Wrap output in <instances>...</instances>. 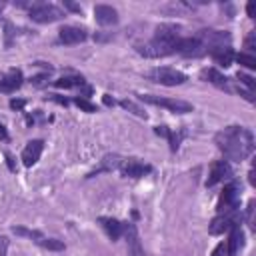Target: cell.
<instances>
[{"mask_svg":"<svg viewBox=\"0 0 256 256\" xmlns=\"http://www.w3.org/2000/svg\"><path fill=\"white\" fill-rule=\"evenodd\" d=\"M216 146L228 160L242 162L254 152V134L244 126H228L214 136Z\"/></svg>","mask_w":256,"mask_h":256,"instance_id":"cell-1","label":"cell"},{"mask_svg":"<svg viewBox=\"0 0 256 256\" xmlns=\"http://www.w3.org/2000/svg\"><path fill=\"white\" fill-rule=\"evenodd\" d=\"M148 78L156 84H162V86H178V84H184L188 80V76L176 68H154L148 72Z\"/></svg>","mask_w":256,"mask_h":256,"instance_id":"cell-2","label":"cell"},{"mask_svg":"<svg viewBox=\"0 0 256 256\" xmlns=\"http://www.w3.org/2000/svg\"><path fill=\"white\" fill-rule=\"evenodd\" d=\"M30 18L34 22H40V24H50V22L62 20L64 18V12L58 6H54V4L38 2V4H32L30 6Z\"/></svg>","mask_w":256,"mask_h":256,"instance_id":"cell-3","label":"cell"},{"mask_svg":"<svg viewBox=\"0 0 256 256\" xmlns=\"http://www.w3.org/2000/svg\"><path fill=\"white\" fill-rule=\"evenodd\" d=\"M140 100H144V102H148V104H154V106L168 108L170 112H176V114H186V112H192V104H188V102H184V100L160 98V96H154V94H140Z\"/></svg>","mask_w":256,"mask_h":256,"instance_id":"cell-4","label":"cell"},{"mask_svg":"<svg viewBox=\"0 0 256 256\" xmlns=\"http://www.w3.org/2000/svg\"><path fill=\"white\" fill-rule=\"evenodd\" d=\"M238 202H240V184L238 182H230L224 186L222 194H220V200H218V212L224 214V212H234L238 208Z\"/></svg>","mask_w":256,"mask_h":256,"instance_id":"cell-5","label":"cell"},{"mask_svg":"<svg viewBox=\"0 0 256 256\" xmlns=\"http://www.w3.org/2000/svg\"><path fill=\"white\" fill-rule=\"evenodd\" d=\"M200 44L204 48L214 50V48H224V46H230V34L228 32H222V30H200L198 36Z\"/></svg>","mask_w":256,"mask_h":256,"instance_id":"cell-6","label":"cell"},{"mask_svg":"<svg viewBox=\"0 0 256 256\" xmlns=\"http://www.w3.org/2000/svg\"><path fill=\"white\" fill-rule=\"evenodd\" d=\"M136 52L142 54V56H146V58H162V56L174 54V46L152 38L150 42H140V44H136Z\"/></svg>","mask_w":256,"mask_h":256,"instance_id":"cell-7","label":"cell"},{"mask_svg":"<svg viewBox=\"0 0 256 256\" xmlns=\"http://www.w3.org/2000/svg\"><path fill=\"white\" fill-rule=\"evenodd\" d=\"M14 232L20 234V236L30 238L32 242H36L42 248H48V250H64V242H60L56 238H48V236H44L38 230H28V228H22V226H14Z\"/></svg>","mask_w":256,"mask_h":256,"instance_id":"cell-8","label":"cell"},{"mask_svg":"<svg viewBox=\"0 0 256 256\" xmlns=\"http://www.w3.org/2000/svg\"><path fill=\"white\" fill-rule=\"evenodd\" d=\"M174 52H178L182 56H200L206 50L196 36H190V38H178L174 42Z\"/></svg>","mask_w":256,"mask_h":256,"instance_id":"cell-9","label":"cell"},{"mask_svg":"<svg viewBox=\"0 0 256 256\" xmlns=\"http://www.w3.org/2000/svg\"><path fill=\"white\" fill-rule=\"evenodd\" d=\"M120 172L128 178H142V176L152 172V166H148V164H144L136 158H124L122 164H120Z\"/></svg>","mask_w":256,"mask_h":256,"instance_id":"cell-10","label":"cell"},{"mask_svg":"<svg viewBox=\"0 0 256 256\" xmlns=\"http://www.w3.org/2000/svg\"><path fill=\"white\" fill-rule=\"evenodd\" d=\"M230 178H232V168H230L228 160H216L212 164V168H210L206 186H214V184L224 182V180H230Z\"/></svg>","mask_w":256,"mask_h":256,"instance_id":"cell-11","label":"cell"},{"mask_svg":"<svg viewBox=\"0 0 256 256\" xmlns=\"http://www.w3.org/2000/svg\"><path fill=\"white\" fill-rule=\"evenodd\" d=\"M122 234H126V246H128V256H144L140 238H138V230L132 222L122 224Z\"/></svg>","mask_w":256,"mask_h":256,"instance_id":"cell-12","label":"cell"},{"mask_svg":"<svg viewBox=\"0 0 256 256\" xmlns=\"http://www.w3.org/2000/svg\"><path fill=\"white\" fill-rule=\"evenodd\" d=\"M58 38L62 44H80L88 38V32L78 26H62L58 30Z\"/></svg>","mask_w":256,"mask_h":256,"instance_id":"cell-13","label":"cell"},{"mask_svg":"<svg viewBox=\"0 0 256 256\" xmlns=\"http://www.w3.org/2000/svg\"><path fill=\"white\" fill-rule=\"evenodd\" d=\"M236 212V210H234ZM234 212H224V214H220V216H216L212 222H210V226H208V232L210 234H224L226 230H230L234 224H238V220H236V214Z\"/></svg>","mask_w":256,"mask_h":256,"instance_id":"cell-14","label":"cell"},{"mask_svg":"<svg viewBox=\"0 0 256 256\" xmlns=\"http://www.w3.org/2000/svg\"><path fill=\"white\" fill-rule=\"evenodd\" d=\"M22 82H24V76H22V72L18 70V68H14V70H10V72H6L4 76H0V92H14V90H18L20 86H22Z\"/></svg>","mask_w":256,"mask_h":256,"instance_id":"cell-15","label":"cell"},{"mask_svg":"<svg viewBox=\"0 0 256 256\" xmlns=\"http://www.w3.org/2000/svg\"><path fill=\"white\" fill-rule=\"evenodd\" d=\"M42 150H44V142L42 140H30L26 144V148L22 150V162H24V166L36 164L38 158H40V154H42Z\"/></svg>","mask_w":256,"mask_h":256,"instance_id":"cell-16","label":"cell"},{"mask_svg":"<svg viewBox=\"0 0 256 256\" xmlns=\"http://www.w3.org/2000/svg\"><path fill=\"white\" fill-rule=\"evenodd\" d=\"M94 16H96V22L102 24V26H110V24L118 22V12L112 6H106V4L94 6Z\"/></svg>","mask_w":256,"mask_h":256,"instance_id":"cell-17","label":"cell"},{"mask_svg":"<svg viewBox=\"0 0 256 256\" xmlns=\"http://www.w3.org/2000/svg\"><path fill=\"white\" fill-rule=\"evenodd\" d=\"M178 26H174V24H160L158 28H156V34H154V40H160V42H166V44H172L174 46V42L180 38L178 36Z\"/></svg>","mask_w":256,"mask_h":256,"instance_id":"cell-18","label":"cell"},{"mask_svg":"<svg viewBox=\"0 0 256 256\" xmlns=\"http://www.w3.org/2000/svg\"><path fill=\"white\" fill-rule=\"evenodd\" d=\"M100 226L104 228V232L108 234L110 240H118L122 236V222H118L116 218H110V216H100L98 218Z\"/></svg>","mask_w":256,"mask_h":256,"instance_id":"cell-19","label":"cell"},{"mask_svg":"<svg viewBox=\"0 0 256 256\" xmlns=\"http://www.w3.org/2000/svg\"><path fill=\"white\" fill-rule=\"evenodd\" d=\"M244 246V232L240 224H234L230 228V242H228V256H236L238 250Z\"/></svg>","mask_w":256,"mask_h":256,"instance_id":"cell-20","label":"cell"},{"mask_svg":"<svg viewBox=\"0 0 256 256\" xmlns=\"http://www.w3.org/2000/svg\"><path fill=\"white\" fill-rule=\"evenodd\" d=\"M200 78L206 80V82H210V84H214V86H218V88H226V90H228V78H226L224 74H220L216 68H206V70H202V72H200Z\"/></svg>","mask_w":256,"mask_h":256,"instance_id":"cell-21","label":"cell"},{"mask_svg":"<svg viewBox=\"0 0 256 256\" xmlns=\"http://www.w3.org/2000/svg\"><path fill=\"white\" fill-rule=\"evenodd\" d=\"M210 56L214 58L216 64H220V66H224V68H228V66L232 64V60H234V52H232L230 46L214 48V50H210Z\"/></svg>","mask_w":256,"mask_h":256,"instance_id":"cell-22","label":"cell"},{"mask_svg":"<svg viewBox=\"0 0 256 256\" xmlns=\"http://www.w3.org/2000/svg\"><path fill=\"white\" fill-rule=\"evenodd\" d=\"M122 160H124V158H120L118 154H108V156L102 158V166H100L96 172H92L90 176H94V174H98V172H102V170H114V168H120Z\"/></svg>","mask_w":256,"mask_h":256,"instance_id":"cell-23","label":"cell"},{"mask_svg":"<svg viewBox=\"0 0 256 256\" xmlns=\"http://www.w3.org/2000/svg\"><path fill=\"white\" fill-rule=\"evenodd\" d=\"M56 88H74V86H84V78L82 76H62L58 80H54Z\"/></svg>","mask_w":256,"mask_h":256,"instance_id":"cell-24","label":"cell"},{"mask_svg":"<svg viewBox=\"0 0 256 256\" xmlns=\"http://www.w3.org/2000/svg\"><path fill=\"white\" fill-rule=\"evenodd\" d=\"M182 136H184V132H182V130L174 132V130H170V128H168L166 140H168V144H170V150H172V152H176V150H178V146H180V142H182Z\"/></svg>","mask_w":256,"mask_h":256,"instance_id":"cell-25","label":"cell"},{"mask_svg":"<svg viewBox=\"0 0 256 256\" xmlns=\"http://www.w3.org/2000/svg\"><path fill=\"white\" fill-rule=\"evenodd\" d=\"M234 58H236V62H238V64H242V66H246V68H250V70H254V68H256V58H254V56H250V54L240 52V54H234Z\"/></svg>","mask_w":256,"mask_h":256,"instance_id":"cell-26","label":"cell"},{"mask_svg":"<svg viewBox=\"0 0 256 256\" xmlns=\"http://www.w3.org/2000/svg\"><path fill=\"white\" fill-rule=\"evenodd\" d=\"M74 104L80 108V110H84V112H96V106L92 104V102H88L86 98H74Z\"/></svg>","mask_w":256,"mask_h":256,"instance_id":"cell-27","label":"cell"},{"mask_svg":"<svg viewBox=\"0 0 256 256\" xmlns=\"http://www.w3.org/2000/svg\"><path fill=\"white\" fill-rule=\"evenodd\" d=\"M120 106H122V108H126V110H132V112H134L136 116H140V118H146V112H144L142 108H138V106H136L134 102H130V100H122V102H120Z\"/></svg>","mask_w":256,"mask_h":256,"instance_id":"cell-28","label":"cell"},{"mask_svg":"<svg viewBox=\"0 0 256 256\" xmlns=\"http://www.w3.org/2000/svg\"><path fill=\"white\" fill-rule=\"evenodd\" d=\"M238 80H240V84L248 86V90H250V92H252V90H254V86H256L254 78H252V76H248V74H242V72H238Z\"/></svg>","mask_w":256,"mask_h":256,"instance_id":"cell-29","label":"cell"},{"mask_svg":"<svg viewBox=\"0 0 256 256\" xmlns=\"http://www.w3.org/2000/svg\"><path fill=\"white\" fill-rule=\"evenodd\" d=\"M26 106V100H22V98H12L10 100V108L12 110H22Z\"/></svg>","mask_w":256,"mask_h":256,"instance_id":"cell-30","label":"cell"},{"mask_svg":"<svg viewBox=\"0 0 256 256\" xmlns=\"http://www.w3.org/2000/svg\"><path fill=\"white\" fill-rule=\"evenodd\" d=\"M46 78H48V72H44V74H38V76L30 78V82H32L34 86H42V84L46 82Z\"/></svg>","mask_w":256,"mask_h":256,"instance_id":"cell-31","label":"cell"},{"mask_svg":"<svg viewBox=\"0 0 256 256\" xmlns=\"http://www.w3.org/2000/svg\"><path fill=\"white\" fill-rule=\"evenodd\" d=\"M244 44H246V48H250V50H254V44H256V32H250Z\"/></svg>","mask_w":256,"mask_h":256,"instance_id":"cell-32","label":"cell"},{"mask_svg":"<svg viewBox=\"0 0 256 256\" xmlns=\"http://www.w3.org/2000/svg\"><path fill=\"white\" fill-rule=\"evenodd\" d=\"M50 100L58 102L60 106H68V100H66V98H62V96H58V94H50Z\"/></svg>","mask_w":256,"mask_h":256,"instance_id":"cell-33","label":"cell"},{"mask_svg":"<svg viewBox=\"0 0 256 256\" xmlns=\"http://www.w3.org/2000/svg\"><path fill=\"white\" fill-rule=\"evenodd\" d=\"M6 162H8V168H10L12 172H16V164H14V158H12V154H8V152H6Z\"/></svg>","mask_w":256,"mask_h":256,"instance_id":"cell-34","label":"cell"},{"mask_svg":"<svg viewBox=\"0 0 256 256\" xmlns=\"http://www.w3.org/2000/svg\"><path fill=\"white\" fill-rule=\"evenodd\" d=\"M102 102H104L106 106H114V104H116V102H114V98H112L110 94H104V96H102Z\"/></svg>","mask_w":256,"mask_h":256,"instance_id":"cell-35","label":"cell"},{"mask_svg":"<svg viewBox=\"0 0 256 256\" xmlns=\"http://www.w3.org/2000/svg\"><path fill=\"white\" fill-rule=\"evenodd\" d=\"M238 92H240V96H244L248 102H254V96H252V92H246V90H240V88H238Z\"/></svg>","mask_w":256,"mask_h":256,"instance_id":"cell-36","label":"cell"},{"mask_svg":"<svg viewBox=\"0 0 256 256\" xmlns=\"http://www.w3.org/2000/svg\"><path fill=\"white\" fill-rule=\"evenodd\" d=\"M64 6H66V8H68V10H72V12H80V10H82V8H80V6H76V4H72V2H66V4H64Z\"/></svg>","mask_w":256,"mask_h":256,"instance_id":"cell-37","label":"cell"},{"mask_svg":"<svg viewBox=\"0 0 256 256\" xmlns=\"http://www.w3.org/2000/svg\"><path fill=\"white\" fill-rule=\"evenodd\" d=\"M222 254H224V244H218L216 250L212 252V256H222Z\"/></svg>","mask_w":256,"mask_h":256,"instance_id":"cell-38","label":"cell"},{"mask_svg":"<svg viewBox=\"0 0 256 256\" xmlns=\"http://www.w3.org/2000/svg\"><path fill=\"white\" fill-rule=\"evenodd\" d=\"M0 140H8V132H6V128L0 124Z\"/></svg>","mask_w":256,"mask_h":256,"instance_id":"cell-39","label":"cell"},{"mask_svg":"<svg viewBox=\"0 0 256 256\" xmlns=\"http://www.w3.org/2000/svg\"><path fill=\"white\" fill-rule=\"evenodd\" d=\"M246 12H248V16H250V18H254V4H252V2L246 6Z\"/></svg>","mask_w":256,"mask_h":256,"instance_id":"cell-40","label":"cell"}]
</instances>
